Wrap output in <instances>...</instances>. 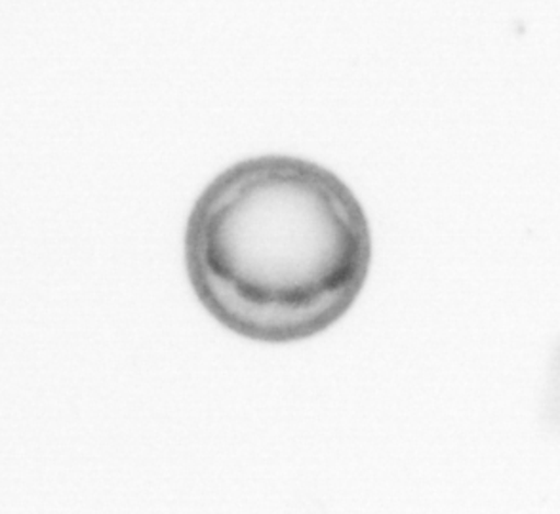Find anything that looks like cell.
Listing matches in <instances>:
<instances>
[{"instance_id": "obj_1", "label": "cell", "mask_w": 560, "mask_h": 514, "mask_svg": "<svg viewBox=\"0 0 560 514\" xmlns=\"http://www.w3.org/2000/svg\"><path fill=\"white\" fill-rule=\"evenodd\" d=\"M372 261L366 213L341 177L266 154L229 166L185 229V267L208 313L261 343L328 330L362 292Z\"/></svg>"}]
</instances>
